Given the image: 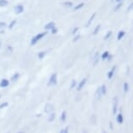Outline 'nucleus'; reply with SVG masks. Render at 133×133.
Returning <instances> with one entry per match:
<instances>
[{
  "label": "nucleus",
  "instance_id": "f257e3e1",
  "mask_svg": "<svg viewBox=\"0 0 133 133\" xmlns=\"http://www.w3.org/2000/svg\"><path fill=\"white\" fill-rule=\"evenodd\" d=\"M46 34H47V31H44V32L37 33L36 36H34L31 40V46H34L35 44H37V42H39L42 38H44V37L46 36Z\"/></svg>",
  "mask_w": 133,
  "mask_h": 133
},
{
  "label": "nucleus",
  "instance_id": "f03ea898",
  "mask_svg": "<svg viewBox=\"0 0 133 133\" xmlns=\"http://www.w3.org/2000/svg\"><path fill=\"white\" fill-rule=\"evenodd\" d=\"M57 83V73H53L51 74V76L50 77L48 84L47 85L48 86H53V85H56Z\"/></svg>",
  "mask_w": 133,
  "mask_h": 133
},
{
  "label": "nucleus",
  "instance_id": "7ed1b4c3",
  "mask_svg": "<svg viewBox=\"0 0 133 133\" xmlns=\"http://www.w3.org/2000/svg\"><path fill=\"white\" fill-rule=\"evenodd\" d=\"M87 78H86V77H84V78H83L82 80H81V81H80L79 82V84H77V91H81V90L83 89V88H84V85L85 84H86V83H87Z\"/></svg>",
  "mask_w": 133,
  "mask_h": 133
},
{
  "label": "nucleus",
  "instance_id": "20e7f679",
  "mask_svg": "<svg viewBox=\"0 0 133 133\" xmlns=\"http://www.w3.org/2000/svg\"><path fill=\"white\" fill-rule=\"evenodd\" d=\"M113 109H112V113L113 115L117 114V104H118V98L117 97H114L113 98Z\"/></svg>",
  "mask_w": 133,
  "mask_h": 133
},
{
  "label": "nucleus",
  "instance_id": "39448f33",
  "mask_svg": "<svg viewBox=\"0 0 133 133\" xmlns=\"http://www.w3.org/2000/svg\"><path fill=\"white\" fill-rule=\"evenodd\" d=\"M14 11H15V13L16 14H21L23 13L24 11V8L22 4H17V5L15 6L14 8Z\"/></svg>",
  "mask_w": 133,
  "mask_h": 133
},
{
  "label": "nucleus",
  "instance_id": "423d86ee",
  "mask_svg": "<svg viewBox=\"0 0 133 133\" xmlns=\"http://www.w3.org/2000/svg\"><path fill=\"white\" fill-rule=\"evenodd\" d=\"M10 85V81L6 78H3L0 82V88H6Z\"/></svg>",
  "mask_w": 133,
  "mask_h": 133
},
{
  "label": "nucleus",
  "instance_id": "0eeeda50",
  "mask_svg": "<svg viewBox=\"0 0 133 133\" xmlns=\"http://www.w3.org/2000/svg\"><path fill=\"white\" fill-rule=\"evenodd\" d=\"M116 69H117V66H115V65H114V66L110 70V71L107 73V77H108V78H109V79L112 78V77L114 76L115 71H116Z\"/></svg>",
  "mask_w": 133,
  "mask_h": 133
},
{
  "label": "nucleus",
  "instance_id": "6e6552de",
  "mask_svg": "<svg viewBox=\"0 0 133 133\" xmlns=\"http://www.w3.org/2000/svg\"><path fill=\"white\" fill-rule=\"evenodd\" d=\"M95 17H96V12H94V13L92 14L91 17H90L89 20H88L86 24H85V27H87V28H88V27L91 26V24H92V22H93V20H94V18H95Z\"/></svg>",
  "mask_w": 133,
  "mask_h": 133
},
{
  "label": "nucleus",
  "instance_id": "1a4fd4ad",
  "mask_svg": "<svg viewBox=\"0 0 133 133\" xmlns=\"http://www.w3.org/2000/svg\"><path fill=\"white\" fill-rule=\"evenodd\" d=\"M55 27V23L54 22H49L48 24H46L45 25H44V30L45 31H51L52 28H54Z\"/></svg>",
  "mask_w": 133,
  "mask_h": 133
},
{
  "label": "nucleus",
  "instance_id": "9d476101",
  "mask_svg": "<svg viewBox=\"0 0 133 133\" xmlns=\"http://www.w3.org/2000/svg\"><path fill=\"white\" fill-rule=\"evenodd\" d=\"M100 60V56H99V53L98 52H96V54H95V56L93 57V65L94 66H96V65L98 64Z\"/></svg>",
  "mask_w": 133,
  "mask_h": 133
},
{
  "label": "nucleus",
  "instance_id": "9b49d317",
  "mask_svg": "<svg viewBox=\"0 0 133 133\" xmlns=\"http://www.w3.org/2000/svg\"><path fill=\"white\" fill-rule=\"evenodd\" d=\"M117 122L118 123V124H123V123H124V117H123V114L121 111H120V113L117 115Z\"/></svg>",
  "mask_w": 133,
  "mask_h": 133
},
{
  "label": "nucleus",
  "instance_id": "f8f14e48",
  "mask_svg": "<svg viewBox=\"0 0 133 133\" xmlns=\"http://www.w3.org/2000/svg\"><path fill=\"white\" fill-rule=\"evenodd\" d=\"M109 55H110V52L108 51H105L103 52V54L101 55V60H102V61H105V60L107 59V57H108Z\"/></svg>",
  "mask_w": 133,
  "mask_h": 133
},
{
  "label": "nucleus",
  "instance_id": "ddd939ff",
  "mask_svg": "<svg viewBox=\"0 0 133 133\" xmlns=\"http://www.w3.org/2000/svg\"><path fill=\"white\" fill-rule=\"evenodd\" d=\"M124 35H125V31H118V33H117V40H118V41H120V40H121L123 37H124Z\"/></svg>",
  "mask_w": 133,
  "mask_h": 133
},
{
  "label": "nucleus",
  "instance_id": "4468645a",
  "mask_svg": "<svg viewBox=\"0 0 133 133\" xmlns=\"http://www.w3.org/2000/svg\"><path fill=\"white\" fill-rule=\"evenodd\" d=\"M100 29H101V24H97V25L95 27L93 32H92V35L93 36H96V35L98 34V32L100 31Z\"/></svg>",
  "mask_w": 133,
  "mask_h": 133
},
{
  "label": "nucleus",
  "instance_id": "2eb2a0df",
  "mask_svg": "<svg viewBox=\"0 0 133 133\" xmlns=\"http://www.w3.org/2000/svg\"><path fill=\"white\" fill-rule=\"evenodd\" d=\"M63 5L64 7H66V8H71V7H73L74 4L71 1H66V2H64V3H63Z\"/></svg>",
  "mask_w": 133,
  "mask_h": 133
},
{
  "label": "nucleus",
  "instance_id": "dca6fc26",
  "mask_svg": "<svg viewBox=\"0 0 133 133\" xmlns=\"http://www.w3.org/2000/svg\"><path fill=\"white\" fill-rule=\"evenodd\" d=\"M123 1L122 2H118V3H117L116 5H115V7H114V11H118L120 9L122 8V6H123Z\"/></svg>",
  "mask_w": 133,
  "mask_h": 133
},
{
  "label": "nucleus",
  "instance_id": "f3484780",
  "mask_svg": "<svg viewBox=\"0 0 133 133\" xmlns=\"http://www.w3.org/2000/svg\"><path fill=\"white\" fill-rule=\"evenodd\" d=\"M84 6V3H80V4H77L76 6H74L73 11H79V10H80V9H82Z\"/></svg>",
  "mask_w": 133,
  "mask_h": 133
},
{
  "label": "nucleus",
  "instance_id": "a211bd4d",
  "mask_svg": "<svg viewBox=\"0 0 133 133\" xmlns=\"http://www.w3.org/2000/svg\"><path fill=\"white\" fill-rule=\"evenodd\" d=\"M100 91H101V93L103 96H104V95H106L107 93V88L105 86V84H102V86L100 87Z\"/></svg>",
  "mask_w": 133,
  "mask_h": 133
},
{
  "label": "nucleus",
  "instance_id": "6ab92c4d",
  "mask_svg": "<svg viewBox=\"0 0 133 133\" xmlns=\"http://www.w3.org/2000/svg\"><path fill=\"white\" fill-rule=\"evenodd\" d=\"M45 55H46V51H42L38 52V54H37V57H38V58L40 60H42L43 58H44Z\"/></svg>",
  "mask_w": 133,
  "mask_h": 133
},
{
  "label": "nucleus",
  "instance_id": "aec40b11",
  "mask_svg": "<svg viewBox=\"0 0 133 133\" xmlns=\"http://www.w3.org/2000/svg\"><path fill=\"white\" fill-rule=\"evenodd\" d=\"M19 76H20V75H19L18 72H16V73H14V74H13V76L11 77V80L12 82H16L17 80H18Z\"/></svg>",
  "mask_w": 133,
  "mask_h": 133
},
{
  "label": "nucleus",
  "instance_id": "412c9836",
  "mask_svg": "<svg viewBox=\"0 0 133 133\" xmlns=\"http://www.w3.org/2000/svg\"><path fill=\"white\" fill-rule=\"evenodd\" d=\"M55 117H56V114H55L54 112H51L49 116V118H48V122H53L55 119Z\"/></svg>",
  "mask_w": 133,
  "mask_h": 133
},
{
  "label": "nucleus",
  "instance_id": "4be33fe9",
  "mask_svg": "<svg viewBox=\"0 0 133 133\" xmlns=\"http://www.w3.org/2000/svg\"><path fill=\"white\" fill-rule=\"evenodd\" d=\"M17 24V20H12V21L10 23V24L8 25V28L10 30H11V29H13L14 28V26Z\"/></svg>",
  "mask_w": 133,
  "mask_h": 133
},
{
  "label": "nucleus",
  "instance_id": "5701e85b",
  "mask_svg": "<svg viewBox=\"0 0 133 133\" xmlns=\"http://www.w3.org/2000/svg\"><path fill=\"white\" fill-rule=\"evenodd\" d=\"M9 2L7 0H0V7H5L8 5Z\"/></svg>",
  "mask_w": 133,
  "mask_h": 133
},
{
  "label": "nucleus",
  "instance_id": "b1692460",
  "mask_svg": "<svg viewBox=\"0 0 133 133\" xmlns=\"http://www.w3.org/2000/svg\"><path fill=\"white\" fill-rule=\"evenodd\" d=\"M61 121L62 122L66 121V111H65V110H64V111L62 112V114H61Z\"/></svg>",
  "mask_w": 133,
  "mask_h": 133
},
{
  "label": "nucleus",
  "instance_id": "393cba45",
  "mask_svg": "<svg viewBox=\"0 0 133 133\" xmlns=\"http://www.w3.org/2000/svg\"><path fill=\"white\" fill-rule=\"evenodd\" d=\"M111 35H112V31H109L106 34H105V36L104 37V40H108L110 37H111Z\"/></svg>",
  "mask_w": 133,
  "mask_h": 133
},
{
  "label": "nucleus",
  "instance_id": "a878e982",
  "mask_svg": "<svg viewBox=\"0 0 133 133\" xmlns=\"http://www.w3.org/2000/svg\"><path fill=\"white\" fill-rule=\"evenodd\" d=\"M128 91H129V84L127 82H125L124 84V91L126 93V92H128Z\"/></svg>",
  "mask_w": 133,
  "mask_h": 133
},
{
  "label": "nucleus",
  "instance_id": "bb28decb",
  "mask_svg": "<svg viewBox=\"0 0 133 133\" xmlns=\"http://www.w3.org/2000/svg\"><path fill=\"white\" fill-rule=\"evenodd\" d=\"M76 85H77V81L75 79H73L71 81V86H70V89H73V88L76 87Z\"/></svg>",
  "mask_w": 133,
  "mask_h": 133
},
{
  "label": "nucleus",
  "instance_id": "cd10ccee",
  "mask_svg": "<svg viewBox=\"0 0 133 133\" xmlns=\"http://www.w3.org/2000/svg\"><path fill=\"white\" fill-rule=\"evenodd\" d=\"M9 105V104L7 102H4L2 103L1 104H0V109H4V108H6L7 106Z\"/></svg>",
  "mask_w": 133,
  "mask_h": 133
},
{
  "label": "nucleus",
  "instance_id": "c85d7f7f",
  "mask_svg": "<svg viewBox=\"0 0 133 133\" xmlns=\"http://www.w3.org/2000/svg\"><path fill=\"white\" fill-rule=\"evenodd\" d=\"M6 26H7V24L5 22H0V29L1 30H4Z\"/></svg>",
  "mask_w": 133,
  "mask_h": 133
},
{
  "label": "nucleus",
  "instance_id": "c756f323",
  "mask_svg": "<svg viewBox=\"0 0 133 133\" xmlns=\"http://www.w3.org/2000/svg\"><path fill=\"white\" fill-rule=\"evenodd\" d=\"M80 37H81V36H80L79 34H77V35H76V36L74 37V38H73V40H72V41H73L74 43H76V42H77L80 39Z\"/></svg>",
  "mask_w": 133,
  "mask_h": 133
},
{
  "label": "nucleus",
  "instance_id": "7c9ffc66",
  "mask_svg": "<svg viewBox=\"0 0 133 133\" xmlns=\"http://www.w3.org/2000/svg\"><path fill=\"white\" fill-rule=\"evenodd\" d=\"M97 98H98V99L101 98V97L103 96L102 93H101V91H100V87L98 88V89H97Z\"/></svg>",
  "mask_w": 133,
  "mask_h": 133
},
{
  "label": "nucleus",
  "instance_id": "2f4dec72",
  "mask_svg": "<svg viewBox=\"0 0 133 133\" xmlns=\"http://www.w3.org/2000/svg\"><path fill=\"white\" fill-rule=\"evenodd\" d=\"M51 31L52 34H56V33H57V31H58V29L56 28V27H54V28H52L51 30Z\"/></svg>",
  "mask_w": 133,
  "mask_h": 133
},
{
  "label": "nucleus",
  "instance_id": "473e14b6",
  "mask_svg": "<svg viewBox=\"0 0 133 133\" xmlns=\"http://www.w3.org/2000/svg\"><path fill=\"white\" fill-rule=\"evenodd\" d=\"M132 8H133V4H132V3H130V5H129V7L127 8V11L129 12V11H132Z\"/></svg>",
  "mask_w": 133,
  "mask_h": 133
},
{
  "label": "nucleus",
  "instance_id": "72a5a7b5",
  "mask_svg": "<svg viewBox=\"0 0 133 133\" xmlns=\"http://www.w3.org/2000/svg\"><path fill=\"white\" fill-rule=\"evenodd\" d=\"M78 31H79V28H78V27H75L74 30L72 31V34H73V35H74V34H76Z\"/></svg>",
  "mask_w": 133,
  "mask_h": 133
},
{
  "label": "nucleus",
  "instance_id": "f704fd0d",
  "mask_svg": "<svg viewBox=\"0 0 133 133\" xmlns=\"http://www.w3.org/2000/svg\"><path fill=\"white\" fill-rule=\"evenodd\" d=\"M106 60H108V61L109 62H110L112 60V56L111 55H109V56H108V57H107V59Z\"/></svg>",
  "mask_w": 133,
  "mask_h": 133
},
{
  "label": "nucleus",
  "instance_id": "c9c22d12",
  "mask_svg": "<svg viewBox=\"0 0 133 133\" xmlns=\"http://www.w3.org/2000/svg\"><path fill=\"white\" fill-rule=\"evenodd\" d=\"M64 133H69V127L68 126L64 130Z\"/></svg>",
  "mask_w": 133,
  "mask_h": 133
},
{
  "label": "nucleus",
  "instance_id": "e433bc0d",
  "mask_svg": "<svg viewBox=\"0 0 133 133\" xmlns=\"http://www.w3.org/2000/svg\"><path fill=\"white\" fill-rule=\"evenodd\" d=\"M110 129L113 130V124H112V122H110Z\"/></svg>",
  "mask_w": 133,
  "mask_h": 133
},
{
  "label": "nucleus",
  "instance_id": "4c0bfd02",
  "mask_svg": "<svg viewBox=\"0 0 133 133\" xmlns=\"http://www.w3.org/2000/svg\"><path fill=\"white\" fill-rule=\"evenodd\" d=\"M4 30H1V31H0V34H2V33H4Z\"/></svg>",
  "mask_w": 133,
  "mask_h": 133
},
{
  "label": "nucleus",
  "instance_id": "58836bf2",
  "mask_svg": "<svg viewBox=\"0 0 133 133\" xmlns=\"http://www.w3.org/2000/svg\"><path fill=\"white\" fill-rule=\"evenodd\" d=\"M122 1H123V0H116L117 3H118V2H122Z\"/></svg>",
  "mask_w": 133,
  "mask_h": 133
},
{
  "label": "nucleus",
  "instance_id": "ea45409f",
  "mask_svg": "<svg viewBox=\"0 0 133 133\" xmlns=\"http://www.w3.org/2000/svg\"><path fill=\"white\" fill-rule=\"evenodd\" d=\"M1 47H2V42L0 41V49H1Z\"/></svg>",
  "mask_w": 133,
  "mask_h": 133
},
{
  "label": "nucleus",
  "instance_id": "a19ab883",
  "mask_svg": "<svg viewBox=\"0 0 133 133\" xmlns=\"http://www.w3.org/2000/svg\"><path fill=\"white\" fill-rule=\"evenodd\" d=\"M59 133H64V130H60V132Z\"/></svg>",
  "mask_w": 133,
  "mask_h": 133
},
{
  "label": "nucleus",
  "instance_id": "79ce46f5",
  "mask_svg": "<svg viewBox=\"0 0 133 133\" xmlns=\"http://www.w3.org/2000/svg\"><path fill=\"white\" fill-rule=\"evenodd\" d=\"M103 133H106V131H105L104 129H103Z\"/></svg>",
  "mask_w": 133,
  "mask_h": 133
},
{
  "label": "nucleus",
  "instance_id": "37998d69",
  "mask_svg": "<svg viewBox=\"0 0 133 133\" xmlns=\"http://www.w3.org/2000/svg\"><path fill=\"white\" fill-rule=\"evenodd\" d=\"M18 133H24V132H18Z\"/></svg>",
  "mask_w": 133,
  "mask_h": 133
},
{
  "label": "nucleus",
  "instance_id": "c03bdc74",
  "mask_svg": "<svg viewBox=\"0 0 133 133\" xmlns=\"http://www.w3.org/2000/svg\"><path fill=\"white\" fill-rule=\"evenodd\" d=\"M7 133H11V132H10V131H8V132H7Z\"/></svg>",
  "mask_w": 133,
  "mask_h": 133
},
{
  "label": "nucleus",
  "instance_id": "a18cd8bd",
  "mask_svg": "<svg viewBox=\"0 0 133 133\" xmlns=\"http://www.w3.org/2000/svg\"><path fill=\"white\" fill-rule=\"evenodd\" d=\"M0 98H1V96H0Z\"/></svg>",
  "mask_w": 133,
  "mask_h": 133
}]
</instances>
